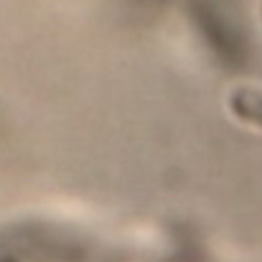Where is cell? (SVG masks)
<instances>
[{
  "mask_svg": "<svg viewBox=\"0 0 262 262\" xmlns=\"http://www.w3.org/2000/svg\"><path fill=\"white\" fill-rule=\"evenodd\" d=\"M3 262H13V260H3Z\"/></svg>",
  "mask_w": 262,
  "mask_h": 262,
  "instance_id": "1",
  "label": "cell"
}]
</instances>
